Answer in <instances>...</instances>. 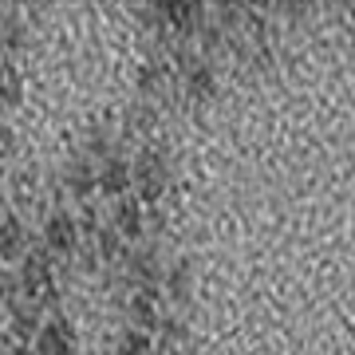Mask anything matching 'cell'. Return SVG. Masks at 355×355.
I'll return each mask as SVG.
<instances>
[{
    "instance_id": "cell-1",
    "label": "cell",
    "mask_w": 355,
    "mask_h": 355,
    "mask_svg": "<svg viewBox=\"0 0 355 355\" xmlns=\"http://www.w3.org/2000/svg\"><path fill=\"white\" fill-rule=\"evenodd\" d=\"M130 182H135L142 202H158L166 190V158H158L154 150H142L139 162L130 166Z\"/></svg>"
},
{
    "instance_id": "cell-2",
    "label": "cell",
    "mask_w": 355,
    "mask_h": 355,
    "mask_svg": "<svg viewBox=\"0 0 355 355\" xmlns=\"http://www.w3.org/2000/svg\"><path fill=\"white\" fill-rule=\"evenodd\" d=\"M44 241H48L51 253H76L79 245V225L71 214H51L48 225H44Z\"/></svg>"
},
{
    "instance_id": "cell-3",
    "label": "cell",
    "mask_w": 355,
    "mask_h": 355,
    "mask_svg": "<svg viewBox=\"0 0 355 355\" xmlns=\"http://www.w3.org/2000/svg\"><path fill=\"white\" fill-rule=\"evenodd\" d=\"M36 355H76V340L64 320H51L36 331Z\"/></svg>"
},
{
    "instance_id": "cell-4",
    "label": "cell",
    "mask_w": 355,
    "mask_h": 355,
    "mask_svg": "<svg viewBox=\"0 0 355 355\" xmlns=\"http://www.w3.org/2000/svg\"><path fill=\"white\" fill-rule=\"evenodd\" d=\"M24 257V225L16 217H0V261H20Z\"/></svg>"
},
{
    "instance_id": "cell-5",
    "label": "cell",
    "mask_w": 355,
    "mask_h": 355,
    "mask_svg": "<svg viewBox=\"0 0 355 355\" xmlns=\"http://www.w3.org/2000/svg\"><path fill=\"white\" fill-rule=\"evenodd\" d=\"M127 182H130V166L123 162V158H107L99 170V186L103 193H111V198H119V193L127 190Z\"/></svg>"
},
{
    "instance_id": "cell-6",
    "label": "cell",
    "mask_w": 355,
    "mask_h": 355,
    "mask_svg": "<svg viewBox=\"0 0 355 355\" xmlns=\"http://www.w3.org/2000/svg\"><path fill=\"white\" fill-rule=\"evenodd\" d=\"M114 233H119V237H139L142 233V205L139 202L114 205Z\"/></svg>"
},
{
    "instance_id": "cell-7",
    "label": "cell",
    "mask_w": 355,
    "mask_h": 355,
    "mask_svg": "<svg viewBox=\"0 0 355 355\" xmlns=\"http://www.w3.org/2000/svg\"><path fill=\"white\" fill-rule=\"evenodd\" d=\"M48 277H51L48 257H44V253H24V277H20V280H24V288L32 292V296L48 284Z\"/></svg>"
},
{
    "instance_id": "cell-8",
    "label": "cell",
    "mask_w": 355,
    "mask_h": 355,
    "mask_svg": "<svg viewBox=\"0 0 355 355\" xmlns=\"http://www.w3.org/2000/svg\"><path fill=\"white\" fill-rule=\"evenodd\" d=\"M166 16H170V24L178 32H193V28L202 24V4H158Z\"/></svg>"
},
{
    "instance_id": "cell-9",
    "label": "cell",
    "mask_w": 355,
    "mask_h": 355,
    "mask_svg": "<svg viewBox=\"0 0 355 355\" xmlns=\"http://www.w3.org/2000/svg\"><path fill=\"white\" fill-rule=\"evenodd\" d=\"M130 316H135V324H139V331L154 328L158 324V304H154V292H139L135 300H130Z\"/></svg>"
},
{
    "instance_id": "cell-10",
    "label": "cell",
    "mask_w": 355,
    "mask_h": 355,
    "mask_svg": "<svg viewBox=\"0 0 355 355\" xmlns=\"http://www.w3.org/2000/svg\"><path fill=\"white\" fill-rule=\"evenodd\" d=\"M114 355H154V343L146 331H123V340H119V347H114Z\"/></svg>"
},
{
    "instance_id": "cell-11",
    "label": "cell",
    "mask_w": 355,
    "mask_h": 355,
    "mask_svg": "<svg viewBox=\"0 0 355 355\" xmlns=\"http://www.w3.org/2000/svg\"><path fill=\"white\" fill-rule=\"evenodd\" d=\"M67 186H71L76 198H87V193L95 190V174H91V166L87 162H71V170H67Z\"/></svg>"
},
{
    "instance_id": "cell-12",
    "label": "cell",
    "mask_w": 355,
    "mask_h": 355,
    "mask_svg": "<svg viewBox=\"0 0 355 355\" xmlns=\"http://www.w3.org/2000/svg\"><path fill=\"white\" fill-rule=\"evenodd\" d=\"M20 103V76L8 64H0V107H16Z\"/></svg>"
},
{
    "instance_id": "cell-13",
    "label": "cell",
    "mask_w": 355,
    "mask_h": 355,
    "mask_svg": "<svg viewBox=\"0 0 355 355\" xmlns=\"http://www.w3.org/2000/svg\"><path fill=\"white\" fill-rule=\"evenodd\" d=\"M170 292H174V300H190V265H174L170 272Z\"/></svg>"
},
{
    "instance_id": "cell-14",
    "label": "cell",
    "mask_w": 355,
    "mask_h": 355,
    "mask_svg": "<svg viewBox=\"0 0 355 355\" xmlns=\"http://www.w3.org/2000/svg\"><path fill=\"white\" fill-rule=\"evenodd\" d=\"M186 91H190V95H198V99H202V95H209V91H214V76H209L205 67H198L193 76H186Z\"/></svg>"
},
{
    "instance_id": "cell-15",
    "label": "cell",
    "mask_w": 355,
    "mask_h": 355,
    "mask_svg": "<svg viewBox=\"0 0 355 355\" xmlns=\"http://www.w3.org/2000/svg\"><path fill=\"white\" fill-rule=\"evenodd\" d=\"M99 253H103V257H114V253H119V233H114V229H103V233H99Z\"/></svg>"
},
{
    "instance_id": "cell-16",
    "label": "cell",
    "mask_w": 355,
    "mask_h": 355,
    "mask_svg": "<svg viewBox=\"0 0 355 355\" xmlns=\"http://www.w3.org/2000/svg\"><path fill=\"white\" fill-rule=\"evenodd\" d=\"M16 331H20V336H28V331H40V328H36V316H32V312H16Z\"/></svg>"
},
{
    "instance_id": "cell-17",
    "label": "cell",
    "mask_w": 355,
    "mask_h": 355,
    "mask_svg": "<svg viewBox=\"0 0 355 355\" xmlns=\"http://www.w3.org/2000/svg\"><path fill=\"white\" fill-rule=\"evenodd\" d=\"M16 355H36V352H32V347H16Z\"/></svg>"
}]
</instances>
